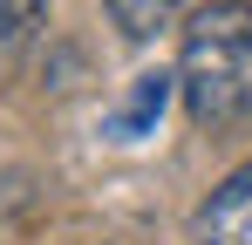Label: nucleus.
I'll use <instances>...</instances> for the list:
<instances>
[{
    "instance_id": "1",
    "label": "nucleus",
    "mask_w": 252,
    "mask_h": 245,
    "mask_svg": "<svg viewBox=\"0 0 252 245\" xmlns=\"http://www.w3.org/2000/svg\"><path fill=\"white\" fill-rule=\"evenodd\" d=\"M177 95L198 129L252 122V0L198 7L177 48Z\"/></svg>"
},
{
    "instance_id": "2",
    "label": "nucleus",
    "mask_w": 252,
    "mask_h": 245,
    "mask_svg": "<svg viewBox=\"0 0 252 245\" xmlns=\"http://www.w3.org/2000/svg\"><path fill=\"white\" fill-rule=\"evenodd\" d=\"M198 245H252V163H239L198 211Z\"/></svg>"
},
{
    "instance_id": "3",
    "label": "nucleus",
    "mask_w": 252,
    "mask_h": 245,
    "mask_svg": "<svg viewBox=\"0 0 252 245\" xmlns=\"http://www.w3.org/2000/svg\"><path fill=\"white\" fill-rule=\"evenodd\" d=\"M170 95H177V68H150V75H136L129 95H123V109L109 116V136H116V143H143V136L157 129V116L170 109Z\"/></svg>"
},
{
    "instance_id": "4",
    "label": "nucleus",
    "mask_w": 252,
    "mask_h": 245,
    "mask_svg": "<svg viewBox=\"0 0 252 245\" xmlns=\"http://www.w3.org/2000/svg\"><path fill=\"white\" fill-rule=\"evenodd\" d=\"M109 7V21L123 28V41H157L164 28H177V14L191 7V0H102Z\"/></svg>"
},
{
    "instance_id": "5",
    "label": "nucleus",
    "mask_w": 252,
    "mask_h": 245,
    "mask_svg": "<svg viewBox=\"0 0 252 245\" xmlns=\"http://www.w3.org/2000/svg\"><path fill=\"white\" fill-rule=\"evenodd\" d=\"M41 28V0H0V61H14Z\"/></svg>"
}]
</instances>
